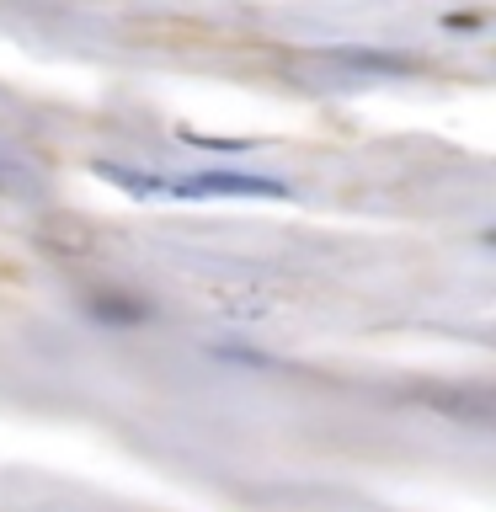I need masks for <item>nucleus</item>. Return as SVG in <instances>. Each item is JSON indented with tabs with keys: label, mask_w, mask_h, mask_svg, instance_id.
I'll return each mask as SVG.
<instances>
[{
	"label": "nucleus",
	"mask_w": 496,
	"mask_h": 512,
	"mask_svg": "<svg viewBox=\"0 0 496 512\" xmlns=\"http://www.w3.org/2000/svg\"><path fill=\"white\" fill-rule=\"evenodd\" d=\"M166 198H182V203H203V198H267V203H288V198H294V187L272 182V176H256V171H192V176H171Z\"/></svg>",
	"instance_id": "nucleus-1"
},
{
	"label": "nucleus",
	"mask_w": 496,
	"mask_h": 512,
	"mask_svg": "<svg viewBox=\"0 0 496 512\" xmlns=\"http://www.w3.org/2000/svg\"><path fill=\"white\" fill-rule=\"evenodd\" d=\"M91 171L102 176V182H112V187L134 192V198H166V192H171V176H155V171L123 166V160H96Z\"/></svg>",
	"instance_id": "nucleus-2"
}]
</instances>
